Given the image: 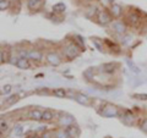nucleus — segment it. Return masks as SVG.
Masks as SVG:
<instances>
[{"mask_svg":"<svg viewBox=\"0 0 147 138\" xmlns=\"http://www.w3.org/2000/svg\"><path fill=\"white\" fill-rule=\"evenodd\" d=\"M64 55H65V58L69 59V60H72V59H75L80 55V48L76 44L67 45L65 50H64Z\"/></svg>","mask_w":147,"mask_h":138,"instance_id":"nucleus-1","label":"nucleus"},{"mask_svg":"<svg viewBox=\"0 0 147 138\" xmlns=\"http://www.w3.org/2000/svg\"><path fill=\"white\" fill-rule=\"evenodd\" d=\"M97 20L100 25H103V26H107L109 23H112V21H113V16L110 15V12L108 11H105V10H102V11H99V13L97 15Z\"/></svg>","mask_w":147,"mask_h":138,"instance_id":"nucleus-2","label":"nucleus"},{"mask_svg":"<svg viewBox=\"0 0 147 138\" xmlns=\"http://www.w3.org/2000/svg\"><path fill=\"white\" fill-rule=\"evenodd\" d=\"M99 113L104 117H115V116L119 115L118 108L114 107V105H105L102 111H99Z\"/></svg>","mask_w":147,"mask_h":138,"instance_id":"nucleus-3","label":"nucleus"},{"mask_svg":"<svg viewBox=\"0 0 147 138\" xmlns=\"http://www.w3.org/2000/svg\"><path fill=\"white\" fill-rule=\"evenodd\" d=\"M43 4H44V0H27L26 1L27 9L31 10V11L39 10V9L43 6Z\"/></svg>","mask_w":147,"mask_h":138,"instance_id":"nucleus-4","label":"nucleus"},{"mask_svg":"<svg viewBox=\"0 0 147 138\" xmlns=\"http://www.w3.org/2000/svg\"><path fill=\"white\" fill-rule=\"evenodd\" d=\"M45 60H47L52 66H59L61 64V59L59 56L58 54L55 53H49L47 54V56H45Z\"/></svg>","mask_w":147,"mask_h":138,"instance_id":"nucleus-5","label":"nucleus"},{"mask_svg":"<svg viewBox=\"0 0 147 138\" xmlns=\"http://www.w3.org/2000/svg\"><path fill=\"white\" fill-rule=\"evenodd\" d=\"M134 120H135V116H134V114H132L131 111L125 110V111L123 113V115H121L123 123H125V125H127V126H131L132 123H134Z\"/></svg>","mask_w":147,"mask_h":138,"instance_id":"nucleus-6","label":"nucleus"},{"mask_svg":"<svg viewBox=\"0 0 147 138\" xmlns=\"http://www.w3.org/2000/svg\"><path fill=\"white\" fill-rule=\"evenodd\" d=\"M112 29L118 34H124L126 32V26L123 21H114L112 23Z\"/></svg>","mask_w":147,"mask_h":138,"instance_id":"nucleus-7","label":"nucleus"},{"mask_svg":"<svg viewBox=\"0 0 147 138\" xmlns=\"http://www.w3.org/2000/svg\"><path fill=\"white\" fill-rule=\"evenodd\" d=\"M109 12H110V15L113 16V18H119L123 15V7H121V5H119V4H112L110 9H109Z\"/></svg>","mask_w":147,"mask_h":138,"instance_id":"nucleus-8","label":"nucleus"},{"mask_svg":"<svg viewBox=\"0 0 147 138\" xmlns=\"http://www.w3.org/2000/svg\"><path fill=\"white\" fill-rule=\"evenodd\" d=\"M65 131L67 132V135L70 136V138H76V137H79V136H80V128H79V126L74 125V123H71V125L66 126Z\"/></svg>","mask_w":147,"mask_h":138,"instance_id":"nucleus-9","label":"nucleus"},{"mask_svg":"<svg viewBox=\"0 0 147 138\" xmlns=\"http://www.w3.org/2000/svg\"><path fill=\"white\" fill-rule=\"evenodd\" d=\"M28 117L33 121H40L43 117V111L39 109H32L28 113Z\"/></svg>","mask_w":147,"mask_h":138,"instance_id":"nucleus-10","label":"nucleus"},{"mask_svg":"<svg viewBox=\"0 0 147 138\" xmlns=\"http://www.w3.org/2000/svg\"><path fill=\"white\" fill-rule=\"evenodd\" d=\"M74 99H75L79 104L85 105V107H88V105H90V98L86 94L77 93V94H75V96H74Z\"/></svg>","mask_w":147,"mask_h":138,"instance_id":"nucleus-11","label":"nucleus"},{"mask_svg":"<svg viewBox=\"0 0 147 138\" xmlns=\"http://www.w3.org/2000/svg\"><path fill=\"white\" fill-rule=\"evenodd\" d=\"M16 66L18 68H21V70H28V68H31V62L28 59H26V58H18Z\"/></svg>","mask_w":147,"mask_h":138,"instance_id":"nucleus-12","label":"nucleus"},{"mask_svg":"<svg viewBox=\"0 0 147 138\" xmlns=\"http://www.w3.org/2000/svg\"><path fill=\"white\" fill-rule=\"evenodd\" d=\"M28 59H32V60H34V61H40V60H43V54H42V52H39V50L32 49L28 52Z\"/></svg>","mask_w":147,"mask_h":138,"instance_id":"nucleus-13","label":"nucleus"},{"mask_svg":"<svg viewBox=\"0 0 147 138\" xmlns=\"http://www.w3.org/2000/svg\"><path fill=\"white\" fill-rule=\"evenodd\" d=\"M127 21L130 25L136 26V25H139V22H140V16L137 15L136 12H130L127 16Z\"/></svg>","mask_w":147,"mask_h":138,"instance_id":"nucleus-14","label":"nucleus"},{"mask_svg":"<svg viewBox=\"0 0 147 138\" xmlns=\"http://www.w3.org/2000/svg\"><path fill=\"white\" fill-rule=\"evenodd\" d=\"M54 117H55V113L53 110H50V109L43 110V117H42L43 121H52L54 120Z\"/></svg>","mask_w":147,"mask_h":138,"instance_id":"nucleus-15","label":"nucleus"},{"mask_svg":"<svg viewBox=\"0 0 147 138\" xmlns=\"http://www.w3.org/2000/svg\"><path fill=\"white\" fill-rule=\"evenodd\" d=\"M75 122V119H74L72 116H65V117H60V125H64V126H69L71 125V123Z\"/></svg>","mask_w":147,"mask_h":138,"instance_id":"nucleus-16","label":"nucleus"},{"mask_svg":"<svg viewBox=\"0 0 147 138\" xmlns=\"http://www.w3.org/2000/svg\"><path fill=\"white\" fill-rule=\"evenodd\" d=\"M102 70L104 73H113L114 70H115V65L112 62H109V64H104V65L102 66Z\"/></svg>","mask_w":147,"mask_h":138,"instance_id":"nucleus-17","label":"nucleus"},{"mask_svg":"<svg viewBox=\"0 0 147 138\" xmlns=\"http://www.w3.org/2000/svg\"><path fill=\"white\" fill-rule=\"evenodd\" d=\"M53 94L57 96V98H65L67 93L64 88H55V89H53Z\"/></svg>","mask_w":147,"mask_h":138,"instance_id":"nucleus-18","label":"nucleus"},{"mask_svg":"<svg viewBox=\"0 0 147 138\" xmlns=\"http://www.w3.org/2000/svg\"><path fill=\"white\" fill-rule=\"evenodd\" d=\"M20 99V94H13V95H10L9 98L6 99V102H5V104L6 105H13L15 104L17 100Z\"/></svg>","mask_w":147,"mask_h":138,"instance_id":"nucleus-19","label":"nucleus"},{"mask_svg":"<svg viewBox=\"0 0 147 138\" xmlns=\"http://www.w3.org/2000/svg\"><path fill=\"white\" fill-rule=\"evenodd\" d=\"M92 44H93L94 47H96V48H97V49L99 50V52H103V50H104L103 43L100 42L99 39H97V38H93V39H92Z\"/></svg>","mask_w":147,"mask_h":138,"instance_id":"nucleus-20","label":"nucleus"},{"mask_svg":"<svg viewBox=\"0 0 147 138\" xmlns=\"http://www.w3.org/2000/svg\"><path fill=\"white\" fill-rule=\"evenodd\" d=\"M53 11L54 12H64L65 11V5L63 3H59V4H55L53 6Z\"/></svg>","mask_w":147,"mask_h":138,"instance_id":"nucleus-21","label":"nucleus"},{"mask_svg":"<svg viewBox=\"0 0 147 138\" xmlns=\"http://www.w3.org/2000/svg\"><path fill=\"white\" fill-rule=\"evenodd\" d=\"M11 90H12V86H11V84H5V86H3V88H1V95H7Z\"/></svg>","mask_w":147,"mask_h":138,"instance_id":"nucleus-22","label":"nucleus"},{"mask_svg":"<svg viewBox=\"0 0 147 138\" xmlns=\"http://www.w3.org/2000/svg\"><path fill=\"white\" fill-rule=\"evenodd\" d=\"M0 130H1V133L6 132L9 130V125H7V122L4 120V119H1V121H0Z\"/></svg>","mask_w":147,"mask_h":138,"instance_id":"nucleus-23","label":"nucleus"},{"mask_svg":"<svg viewBox=\"0 0 147 138\" xmlns=\"http://www.w3.org/2000/svg\"><path fill=\"white\" fill-rule=\"evenodd\" d=\"M22 131H24V127L21 125H16L15 128H13V136H21Z\"/></svg>","mask_w":147,"mask_h":138,"instance_id":"nucleus-24","label":"nucleus"},{"mask_svg":"<svg viewBox=\"0 0 147 138\" xmlns=\"http://www.w3.org/2000/svg\"><path fill=\"white\" fill-rule=\"evenodd\" d=\"M57 138H70V136L67 135V132L65 130H60V131H58L57 132Z\"/></svg>","mask_w":147,"mask_h":138,"instance_id":"nucleus-25","label":"nucleus"},{"mask_svg":"<svg viewBox=\"0 0 147 138\" xmlns=\"http://www.w3.org/2000/svg\"><path fill=\"white\" fill-rule=\"evenodd\" d=\"M9 7V0H0V10L5 11Z\"/></svg>","mask_w":147,"mask_h":138,"instance_id":"nucleus-26","label":"nucleus"},{"mask_svg":"<svg viewBox=\"0 0 147 138\" xmlns=\"http://www.w3.org/2000/svg\"><path fill=\"white\" fill-rule=\"evenodd\" d=\"M7 61V59H6V54H5V50L1 49V52H0V62L4 64V62H6Z\"/></svg>","mask_w":147,"mask_h":138,"instance_id":"nucleus-27","label":"nucleus"},{"mask_svg":"<svg viewBox=\"0 0 147 138\" xmlns=\"http://www.w3.org/2000/svg\"><path fill=\"white\" fill-rule=\"evenodd\" d=\"M132 96L139 100H147V94H134Z\"/></svg>","mask_w":147,"mask_h":138,"instance_id":"nucleus-28","label":"nucleus"},{"mask_svg":"<svg viewBox=\"0 0 147 138\" xmlns=\"http://www.w3.org/2000/svg\"><path fill=\"white\" fill-rule=\"evenodd\" d=\"M141 130L144 131V132H146L147 133V119H145V120H142V122H141Z\"/></svg>","mask_w":147,"mask_h":138,"instance_id":"nucleus-29","label":"nucleus"},{"mask_svg":"<svg viewBox=\"0 0 147 138\" xmlns=\"http://www.w3.org/2000/svg\"><path fill=\"white\" fill-rule=\"evenodd\" d=\"M40 138H53L52 137V133H49V132H43V135Z\"/></svg>","mask_w":147,"mask_h":138,"instance_id":"nucleus-30","label":"nucleus"},{"mask_svg":"<svg viewBox=\"0 0 147 138\" xmlns=\"http://www.w3.org/2000/svg\"><path fill=\"white\" fill-rule=\"evenodd\" d=\"M27 138H40V137H38V136H30V137H27Z\"/></svg>","mask_w":147,"mask_h":138,"instance_id":"nucleus-31","label":"nucleus"}]
</instances>
